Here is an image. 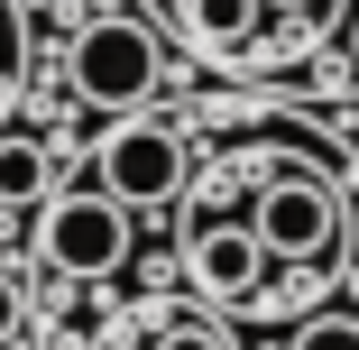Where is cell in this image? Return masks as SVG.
I'll use <instances>...</instances> for the list:
<instances>
[{"mask_svg": "<svg viewBox=\"0 0 359 350\" xmlns=\"http://www.w3.org/2000/svg\"><path fill=\"white\" fill-rule=\"evenodd\" d=\"M249 231H258V249L285 258V267H332V258H341V194H332V175H313V166L267 175V184L249 194Z\"/></svg>", "mask_w": 359, "mask_h": 350, "instance_id": "cell-1", "label": "cell"}, {"mask_svg": "<svg viewBox=\"0 0 359 350\" xmlns=\"http://www.w3.org/2000/svg\"><path fill=\"white\" fill-rule=\"evenodd\" d=\"M157 83H166V46L138 28V19H93L83 37H74V93L93 102V111H148L157 102Z\"/></svg>", "mask_w": 359, "mask_h": 350, "instance_id": "cell-2", "label": "cell"}, {"mask_svg": "<svg viewBox=\"0 0 359 350\" xmlns=\"http://www.w3.org/2000/svg\"><path fill=\"white\" fill-rule=\"evenodd\" d=\"M37 258L55 276H120L129 267V203L111 194H46L37 203Z\"/></svg>", "mask_w": 359, "mask_h": 350, "instance_id": "cell-3", "label": "cell"}, {"mask_svg": "<svg viewBox=\"0 0 359 350\" xmlns=\"http://www.w3.org/2000/svg\"><path fill=\"white\" fill-rule=\"evenodd\" d=\"M175 184H184V138L166 120H148V111H129L102 138V194L129 203V213H148V203H175Z\"/></svg>", "mask_w": 359, "mask_h": 350, "instance_id": "cell-4", "label": "cell"}, {"mask_svg": "<svg viewBox=\"0 0 359 350\" xmlns=\"http://www.w3.org/2000/svg\"><path fill=\"white\" fill-rule=\"evenodd\" d=\"M184 267H194V286L203 295H222V304H240V295H258L267 286V249H258V231L249 222H212V231H194V249H184Z\"/></svg>", "mask_w": 359, "mask_h": 350, "instance_id": "cell-5", "label": "cell"}, {"mask_svg": "<svg viewBox=\"0 0 359 350\" xmlns=\"http://www.w3.org/2000/svg\"><path fill=\"white\" fill-rule=\"evenodd\" d=\"M55 184V157H46V138H0V203H46Z\"/></svg>", "mask_w": 359, "mask_h": 350, "instance_id": "cell-6", "label": "cell"}, {"mask_svg": "<svg viewBox=\"0 0 359 350\" xmlns=\"http://www.w3.org/2000/svg\"><path fill=\"white\" fill-rule=\"evenodd\" d=\"M258 19H267V0H184V28L203 46H249Z\"/></svg>", "mask_w": 359, "mask_h": 350, "instance_id": "cell-7", "label": "cell"}, {"mask_svg": "<svg viewBox=\"0 0 359 350\" xmlns=\"http://www.w3.org/2000/svg\"><path fill=\"white\" fill-rule=\"evenodd\" d=\"M285 350H359V314H313Z\"/></svg>", "mask_w": 359, "mask_h": 350, "instance_id": "cell-8", "label": "cell"}, {"mask_svg": "<svg viewBox=\"0 0 359 350\" xmlns=\"http://www.w3.org/2000/svg\"><path fill=\"white\" fill-rule=\"evenodd\" d=\"M148 350H231V332H222V323H166Z\"/></svg>", "mask_w": 359, "mask_h": 350, "instance_id": "cell-9", "label": "cell"}, {"mask_svg": "<svg viewBox=\"0 0 359 350\" xmlns=\"http://www.w3.org/2000/svg\"><path fill=\"white\" fill-rule=\"evenodd\" d=\"M19 323H28V295H19V276H0V341H19Z\"/></svg>", "mask_w": 359, "mask_h": 350, "instance_id": "cell-10", "label": "cell"}, {"mask_svg": "<svg viewBox=\"0 0 359 350\" xmlns=\"http://www.w3.org/2000/svg\"><path fill=\"white\" fill-rule=\"evenodd\" d=\"M267 10H313V0H267Z\"/></svg>", "mask_w": 359, "mask_h": 350, "instance_id": "cell-11", "label": "cell"}, {"mask_svg": "<svg viewBox=\"0 0 359 350\" xmlns=\"http://www.w3.org/2000/svg\"><path fill=\"white\" fill-rule=\"evenodd\" d=\"M350 55H359V28H350Z\"/></svg>", "mask_w": 359, "mask_h": 350, "instance_id": "cell-12", "label": "cell"}, {"mask_svg": "<svg viewBox=\"0 0 359 350\" xmlns=\"http://www.w3.org/2000/svg\"><path fill=\"white\" fill-rule=\"evenodd\" d=\"M0 28H10V19H0Z\"/></svg>", "mask_w": 359, "mask_h": 350, "instance_id": "cell-13", "label": "cell"}]
</instances>
